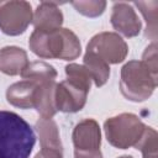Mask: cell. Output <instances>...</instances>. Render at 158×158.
I'll list each match as a JSON object with an SVG mask.
<instances>
[{
	"instance_id": "cell-12",
	"label": "cell",
	"mask_w": 158,
	"mask_h": 158,
	"mask_svg": "<svg viewBox=\"0 0 158 158\" xmlns=\"http://www.w3.org/2000/svg\"><path fill=\"white\" fill-rule=\"evenodd\" d=\"M27 53L16 46L0 49V70L7 75H19L28 64Z\"/></svg>"
},
{
	"instance_id": "cell-23",
	"label": "cell",
	"mask_w": 158,
	"mask_h": 158,
	"mask_svg": "<svg viewBox=\"0 0 158 158\" xmlns=\"http://www.w3.org/2000/svg\"><path fill=\"white\" fill-rule=\"evenodd\" d=\"M74 158H102L100 151H74Z\"/></svg>"
},
{
	"instance_id": "cell-13",
	"label": "cell",
	"mask_w": 158,
	"mask_h": 158,
	"mask_svg": "<svg viewBox=\"0 0 158 158\" xmlns=\"http://www.w3.org/2000/svg\"><path fill=\"white\" fill-rule=\"evenodd\" d=\"M54 89H56V80L54 81H43L40 83L35 95V105L33 109L43 118H52L56 112L54 105Z\"/></svg>"
},
{
	"instance_id": "cell-8",
	"label": "cell",
	"mask_w": 158,
	"mask_h": 158,
	"mask_svg": "<svg viewBox=\"0 0 158 158\" xmlns=\"http://www.w3.org/2000/svg\"><path fill=\"white\" fill-rule=\"evenodd\" d=\"M112 27L126 37H135L141 31V21L133 10V7L127 2H115L111 14Z\"/></svg>"
},
{
	"instance_id": "cell-4",
	"label": "cell",
	"mask_w": 158,
	"mask_h": 158,
	"mask_svg": "<svg viewBox=\"0 0 158 158\" xmlns=\"http://www.w3.org/2000/svg\"><path fill=\"white\" fill-rule=\"evenodd\" d=\"M144 128L146 126L139 117L128 112L110 117L104 123L109 143L120 149L135 147L141 139Z\"/></svg>"
},
{
	"instance_id": "cell-7",
	"label": "cell",
	"mask_w": 158,
	"mask_h": 158,
	"mask_svg": "<svg viewBox=\"0 0 158 158\" xmlns=\"http://www.w3.org/2000/svg\"><path fill=\"white\" fill-rule=\"evenodd\" d=\"M90 89L72 80L65 79L59 84H56L54 89V105L57 111L77 112L80 111L85 102Z\"/></svg>"
},
{
	"instance_id": "cell-17",
	"label": "cell",
	"mask_w": 158,
	"mask_h": 158,
	"mask_svg": "<svg viewBox=\"0 0 158 158\" xmlns=\"http://www.w3.org/2000/svg\"><path fill=\"white\" fill-rule=\"evenodd\" d=\"M135 5L139 9L142 15L146 19L147 22V30L146 36L151 37L153 42H156L157 38V1H136Z\"/></svg>"
},
{
	"instance_id": "cell-2",
	"label": "cell",
	"mask_w": 158,
	"mask_h": 158,
	"mask_svg": "<svg viewBox=\"0 0 158 158\" xmlns=\"http://www.w3.org/2000/svg\"><path fill=\"white\" fill-rule=\"evenodd\" d=\"M30 49L41 58H58L73 60L81 52L79 38L68 28L54 31L35 30L28 41Z\"/></svg>"
},
{
	"instance_id": "cell-15",
	"label": "cell",
	"mask_w": 158,
	"mask_h": 158,
	"mask_svg": "<svg viewBox=\"0 0 158 158\" xmlns=\"http://www.w3.org/2000/svg\"><path fill=\"white\" fill-rule=\"evenodd\" d=\"M84 67L89 72L91 79L98 88L102 86L107 81L110 77V67L99 56L86 51L84 56Z\"/></svg>"
},
{
	"instance_id": "cell-5",
	"label": "cell",
	"mask_w": 158,
	"mask_h": 158,
	"mask_svg": "<svg viewBox=\"0 0 158 158\" xmlns=\"http://www.w3.org/2000/svg\"><path fill=\"white\" fill-rule=\"evenodd\" d=\"M32 7L27 1H0V30L9 36H17L26 31L32 22Z\"/></svg>"
},
{
	"instance_id": "cell-6",
	"label": "cell",
	"mask_w": 158,
	"mask_h": 158,
	"mask_svg": "<svg viewBox=\"0 0 158 158\" xmlns=\"http://www.w3.org/2000/svg\"><path fill=\"white\" fill-rule=\"evenodd\" d=\"M86 51L99 56L107 64H117L126 58L128 47L118 33L101 32L90 40Z\"/></svg>"
},
{
	"instance_id": "cell-21",
	"label": "cell",
	"mask_w": 158,
	"mask_h": 158,
	"mask_svg": "<svg viewBox=\"0 0 158 158\" xmlns=\"http://www.w3.org/2000/svg\"><path fill=\"white\" fill-rule=\"evenodd\" d=\"M142 62L147 65V68L149 69V72L157 77V44L156 42H153L152 44H149L143 56H142Z\"/></svg>"
},
{
	"instance_id": "cell-16",
	"label": "cell",
	"mask_w": 158,
	"mask_h": 158,
	"mask_svg": "<svg viewBox=\"0 0 158 158\" xmlns=\"http://www.w3.org/2000/svg\"><path fill=\"white\" fill-rule=\"evenodd\" d=\"M23 79L35 80L38 83L43 81H54L57 78L56 69L46 62H31L20 74Z\"/></svg>"
},
{
	"instance_id": "cell-20",
	"label": "cell",
	"mask_w": 158,
	"mask_h": 158,
	"mask_svg": "<svg viewBox=\"0 0 158 158\" xmlns=\"http://www.w3.org/2000/svg\"><path fill=\"white\" fill-rule=\"evenodd\" d=\"M65 74L68 79H72L84 86H86L88 89H90L91 86V77L89 74V72L85 69L84 65H79L75 63L68 64L65 65Z\"/></svg>"
},
{
	"instance_id": "cell-3",
	"label": "cell",
	"mask_w": 158,
	"mask_h": 158,
	"mask_svg": "<svg viewBox=\"0 0 158 158\" xmlns=\"http://www.w3.org/2000/svg\"><path fill=\"white\" fill-rule=\"evenodd\" d=\"M158 79L142 60H130L121 69L120 89L122 95L131 101H144L157 86Z\"/></svg>"
},
{
	"instance_id": "cell-10",
	"label": "cell",
	"mask_w": 158,
	"mask_h": 158,
	"mask_svg": "<svg viewBox=\"0 0 158 158\" xmlns=\"http://www.w3.org/2000/svg\"><path fill=\"white\" fill-rule=\"evenodd\" d=\"M35 30L38 31H54L60 28L63 23V14L57 2L42 1L32 17Z\"/></svg>"
},
{
	"instance_id": "cell-11",
	"label": "cell",
	"mask_w": 158,
	"mask_h": 158,
	"mask_svg": "<svg viewBox=\"0 0 158 158\" xmlns=\"http://www.w3.org/2000/svg\"><path fill=\"white\" fill-rule=\"evenodd\" d=\"M38 81L23 79L10 85L6 90L7 101L20 109H33L35 105V95L38 86Z\"/></svg>"
},
{
	"instance_id": "cell-1",
	"label": "cell",
	"mask_w": 158,
	"mask_h": 158,
	"mask_svg": "<svg viewBox=\"0 0 158 158\" xmlns=\"http://www.w3.org/2000/svg\"><path fill=\"white\" fill-rule=\"evenodd\" d=\"M36 136L20 115L0 110V158H28Z\"/></svg>"
},
{
	"instance_id": "cell-24",
	"label": "cell",
	"mask_w": 158,
	"mask_h": 158,
	"mask_svg": "<svg viewBox=\"0 0 158 158\" xmlns=\"http://www.w3.org/2000/svg\"><path fill=\"white\" fill-rule=\"evenodd\" d=\"M118 158H133V157H131V156H122V157H118Z\"/></svg>"
},
{
	"instance_id": "cell-9",
	"label": "cell",
	"mask_w": 158,
	"mask_h": 158,
	"mask_svg": "<svg viewBox=\"0 0 158 158\" xmlns=\"http://www.w3.org/2000/svg\"><path fill=\"white\" fill-rule=\"evenodd\" d=\"M74 151H100L101 132L99 123L93 118L80 121L72 135Z\"/></svg>"
},
{
	"instance_id": "cell-22",
	"label": "cell",
	"mask_w": 158,
	"mask_h": 158,
	"mask_svg": "<svg viewBox=\"0 0 158 158\" xmlns=\"http://www.w3.org/2000/svg\"><path fill=\"white\" fill-rule=\"evenodd\" d=\"M35 158H63V149L54 148H42Z\"/></svg>"
},
{
	"instance_id": "cell-14",
	"label": "cell",
	"mask_w": 158,
	"mask_h": 158,
	"mask_svg": "<svg viewBox=\"0 0 158 158\" xmlns=\"http://www.w3.org/2000/svg\"><path fill=\"white\" fill-rule=\"evenodd\" d=\"M36 131L38 133L42 148L63 149L60 139H59L58 127H57L56 122L52 118H43V117H41L36 122Z\"/></svg>"
},
{
	"instance_id": "cell-19",
	"label": "cell",
	"mask_w": 158,
	"mask_h": 158,
	"mask_svg": "<svg viewBox=\"0 0 158 158\" xmlns=\"http://www.w3.org/2000/svg\"><path fill=\"white\" fill-rule=\"evenodd\" d=\"M72 5L81 15L88 17H96L104 12L106 7V1H72Z\"/></svg>"
},
{
	"instance_id": "cell-18",
	"label": "cell",
	"mask_w": 158,
	"mask_h": 158,
	"mask_svg": "<svg viewBox=\"0 0 158 158\" xmlns=\"http://www.w3.org/2000/svg\"><path fill=\"white\" fill-rule=\"evenodd\" d=\"M142 152L143 158H158L157 157V132L152 127H147L143 131L141 139L135 146Z\"/></svg>"
}]
</instances>
